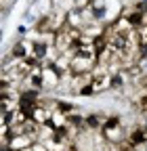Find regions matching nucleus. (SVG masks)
I'll list each match as a JSON object with an SVG mask.
<instances>
[{"mask_svg": "<svg viewBox=\"0 0 147 151\" xmlns=\"http://www.w3.org/2000/svg\"><path fill=\"white\" fill-rule=\"evenodd\" d=\"M69 2H71V6H76V9H86L93 0H69Z\"/></svg>", "mask_w": 147, "mask_h": 151, "instance_id": "0eeeda50", "label": "nucleus"}, {"mask_svg": "<svg viewBox=\"0 0 147 151\" xmlns=\"http://www.w3.org/2000/svg\"><path fill=\"white\" fill-rule=\"evenodd\" d=\"M57 111H61V113H65V116H71V113H76L78 111V107L74 105L71 101H65V99H59V109Z\"/></svg>", "mask_w": 147, "mask_h": 151, "instance_id": "39448f33", "label": "nucleus"}, {"mask_svg": "<svg viewBox=\"0 0 147 151\" xmlns=\"http://www.w3.org/2000/svg\"><path fill=\"white\" fill-rule=\"evenodd\" d=\"M95 88H93V84H90V86H84L80 92H78V97H95Z\"/></svg>", "mask_w": 147, "mask_h": 151, "instance_id": "423d86ee", "label": "nucleus"}, {"mask_svg": "<svg viewBox=\"0 0 147 151\" xmlns=\"http://www.w3.org/2000/svg\"><path fill=\"white\" fill-rule=\"evenodd\" d=\"M107 113L103 111H93V113H86V128L88 132H101L103 124H105Z\"/></svg>", "mask_w": 147, "mask_h": 151, "instance_id": "f257e3e1", "label": "nucleus"}, {"mask_svg": "<svg viewBox=\"0 0 147 151\" xmlns=\"http://www.w3.org/2000/svg\"><path fill=\"white\" fill-rule=\"evenodd\" d=\"M30 120H32V122H36L38 126H44V124L50 120V111H48L44 105H38V107H36V109L30 113Z\"/></svg>", "mask_w": 147, "mask_h": 151, "instance_id": "7ed1b4c3", "label": "nucleus"}, {"mask_svg": "<svg viewBox=\"0 0 147 151\" xmlns=\"http://www.w3.org/2000/svg\"><path fill=\"white\" fill-rule=\"evenodd\" d=\"M34 143H36V139H32L30 134H11L9 147L13 151H23V149H30Z\"/></svg>", "mask_w": 147, "mask_h": 151, "instance_id": "f03ea898", "label": "nucleus"}, {"mask_svg": "<svg viewBox=\"0 0 147 151\" xmlns=\"http://www.w3.org/2000/svg\"><path fill=\"white\" fill-rule=\"evenodd\" d=\"M46 126H50L53 130H61V128L67 126V116L61 113V111H53L50 113V120L46 122Z\"/></svg>", "mask_w": 147, "mask_h": 151, "instance_id": "20e7f679", "label": "nucleus"}]
</instances>
